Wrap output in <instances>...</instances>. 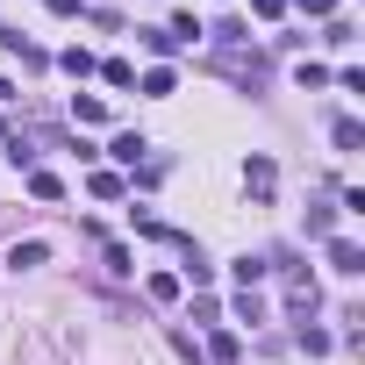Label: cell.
<instances>
[{"mask_svg":"<svg viewBox=\"0 0 365 365\" xmlns=\"http://www.w3.org/2000/svg\"><path fill=\"white\" fill-rule=\"evenodd\" d=\"M208 358H222V365H230V358H237V336H230V329H215V336H208Z\"/></svg>","mask_w":365,"mask_h":365,"instance_id":"obj_14","label":"cell"},{"mask_svg":"<svg viewBox=\"0 0 365 365\" xmlns=\"http://www.w3.org/2000/svg\"><path fill=\"white\" fill-rule=\"evenodd\" d=\"M51 15H79V0H51Z\"/></svg>","mask_w":365,"mask_h":365,"instance_id":"obj_18","label":"cell"},{"mask_svg":"<svg viewBox=\"0 0 365 365\" xmlns=\"http://www.w3.org/2000/svg\"><path fill=\"white\" fill-rule=\"evenodd\" d=\"M329 265H336L344 279H358V272H365V251H358V244H344V237H329Z\"/></svg>","mask_w":365,"mask_h":365,"instance_id":"obj_2","label":"cell"},{"mask_svg":"<svg viewBox=\"0 0 365 365\" xmlns=\"http://www.w3.org/2000/svg\"><path fill=\"white\" fill-rule=\"evenodd\" d=\"M86 187H93V201H122V194H129V179H122V172H93Z\"/></svg>","mask_w":365,"mask_h":365,"instance_id":"obj_4","label":"cell"},{"mask_svg":"<svg viewBox=\"0 0 365 365\" xmlns=\"http://www.w3.org/2000/svg\"><path fill=\"white\" fill-rule=\"evenodd\" d=\"M143 287H150V301H179V279H172V272H150Z\"/></svg>","mask_w":365,"mask_h":365,"instance_id":"obj_11","label":"cell"},{"mask_svg":"<svg viewBox=\"0 0 365 365\" xmlns=\"http://www.w3.org/2000/svg\"><path fill=\"white\" fill-rule=\"evenodd\" d=\"M58 65H65V72H72V79H86V72H93V58H86V51H79V43H72V51H65V58H58Z\"/></svg>","mask_w":365,"mask_h":365,"instance_id":"obj_13","label":"cell"},{"mask_svg":"<svg viewBox=\"0 0 365 365\" xmlns=\"http://www.w3.org/2000/svg\"><path fill=\"white\" fill-rule=\"evenodd\" d=\"M329 230H336V208L315 201V208H308V237H329Z\"/></svg>","mask_w":365,"mask_h":365,"instance_id":"obj_10","label":"cell"},{"mask_svg":"<svg viewBox=\"0 0 365 365\" xmlns=\"http://www.w3.org/2000/svg\"><path fill=\"white\" fill-rule=\"evenodd\" d=\"M230 272H237V287H244V294H251V287H258V279H265V258H237V265H230Z\"/></svg>","mask_w":365,"mask_h":365,"instance_id":"obj_8","label":"cell"},{"mask_svg":"<svg viewBox=\"0 0 365 365\" xmlns=\"http://www.w3.org/2000/svg\"><path fill=\"white\" fill-rule=\"evenodd\" d=\"M329 143H336V150H358V143H365V129H358L351 115H336V122H329Z\"/></svg>","mask_w":365,"mask_h":365,"instance_id":"obj_5","label":"cell"},{"mask_svg":"<svg viewBox=\"0 0 365 365\" xmlns=\"http://www.w3.org/2000/svg\"><path fill=\"white\" fill-rule=\"evenodd\" d=\"M301 8H308V15H329V8H336V0H301Z\"/></svg>","mask_w":365,"mask_h":365,"instance_id":"obj_17","label":"cell"},{"mask_svg":"<svg viewBox=\"0 0 365 365\" xmlns=\"http://www.w3.org/2000/svg\"><path fill=\"white\" fill-rule=\"evenodd\" d=\"M136 36H143V51H158V58H172V51H179V43H172L165 29H136Z\"/></svg>","mask_w":365,"mask_h":365,"instance_id":"obj_12","label":"cell"},{"mask_svg":"<svg viewBox=\"0 0 365 365\" xmlns=\"http://www.w3.org/2000/svg\"><path fill=\"white\" fill-rule=\"evenodd\" d=\"M244 187H251L258 201H272V187H279V172H272V158H251V165H244Z\"/></svg>","mask_w":365,"mask_h":365,"instance_id":"obj_1","label":"cell"},{"mask_svg":"<svg viewBox=\"0 0 365 365\" xmlns=\"http://www.w3.org/2000/svg\"><path fill=\"white\" fill-rule=\"evenodd\" d=\"M29 194H36V201H58L65 187H58V172H29Z\"/></svg>","mask_w":365,"mask_h":365,"instance_id":"obj_9","label":"cell"},{"mask_svg":"<svg viewBox=\"0 0 365 365\" xmlns=\"http://www.w3.org/2000/svg\"><path fill=\"white\" fill-rule=\"evenodd\" d=\"M301 351H308V358H322V351H329V329H308V322H301Z\"/></svg>","mask_w":365,"mask_h":365,"instance_id":"obj_15","label":"cell"},{"mask_svg":"<svg viewBox=\"0 0 365 365\" xmlns=\"http://www.w3.org/2000/svg\"><path fill=\"white\" fill-rule=\"evenodd\" d=\"M108 150H115V158H122V165H136V158H143V150H150V143H143V136H136V129H122V136H115V143H108Z\"/></svg>","mask_w":365,"mask_h":365,"instance_id":"obj_6","label":"cell"},{"mask_svg":"<svg viewBox=\"0 0 365 365\" xmlns=\"http://www.w3.org/2000/svg\"><path fill=\"white\" fill-rule=\"evenodd\" d=\"M43 258H51V244H43V237H29V244H15V251H8V265H15V272H36Z\"/></svg>","mask_w":365,"mask_h":365,"instance_id":"obj_3","label":"cell"},{"mask_svg":"<svg viewBox=\"0 0 365 365\" xmlns=\"http://www.w3.org/2000/svg\"><path fill=\"white\" fill-rule=\"evenodd\" d=\"M251 8H258L265 22H279V15H287V0H251Z\"/></svg>","mask_w":365,"mask_h":365,"instance_id":"obj_16","label":"cell"},{"mask_svg":"<svg viewBox=\"0 0 365 365\" xmlns=\"http://www.w3.org/2000/svg\"><path fill=\"white\" fill-rule=\"evenodd\" d=\"M72 122H108V108H101L93 93H72Z\"/></svg>","mask_w":365,"mask_h":365,"instance_id":"obj_7","label":"cell"}]
</instances>
